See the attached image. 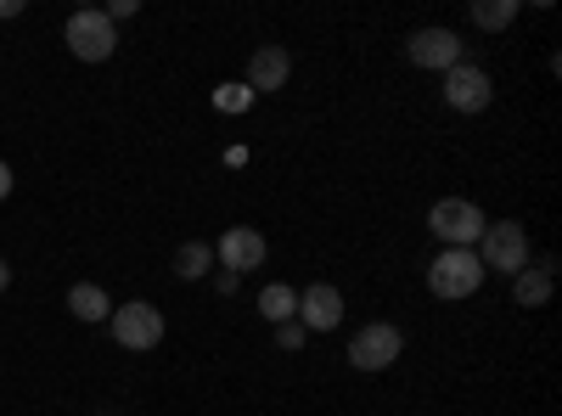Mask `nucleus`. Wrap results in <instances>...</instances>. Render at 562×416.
<instances>
[{"mask_svg": "<svg viewBox=\"0 0 562 416\" xmlns=\"http://www.w3.org/2000/svg\"><path fill=\"white\" fill-rule=\"evenodd\" d=\"M7 288H12V265H7V259H0V293H7Z\"/></svg>", "mask_w": 562, "mask_h": 416, "instance_id": "nucleus-22", "label": "nucleus"}, {"mask_svg": "<svg viewBox=\"0 0 562 416\" xmlns=\"http://www.w3.org/2000/svg\"><path fill=\"white\" fill-rule=\"evenodd\" d=\"M259 315L276 321V327H288V321H299V293H293L288 282H270V288L259 293Z\"/></svg>", "mask_w": 562, "mask_h": 416, "instance_id": "nucleus-14", "label": "nucleus"}, {"mask_svg": "<svg viewBox=\"0 0 562 416\" xmlns=\"http://www.w3.org/2000/svg\"><path fill=\"white\" fill-rule=\"evenodd\" d=\"M23 12V0H0V18H18Z\"/></svg>", "mask_w": 562, "mask_h": 416, "instance_id": "nucleus-21", "label": "nucleus"}, {"mask_svg": "<svg viewBox=\"0 0 562 416\" xmlns=\"http://www.w3.org/2000/svg\"><path fill=\"white\" fill-rule=\"evenodd\" d=\"M119 18H135V0H113V7H108V23H119Z\"/></svg>", "mask_w": 562, "mask_h": 416, "instance_id": "nucleus-19", "label": "nucleus"}, {"mask_svg": "<svg viewBox=\"0 0 562 416\" xmlns=\"http://www.w3.org/2000/svg\"><path fill=\"white\" fill-rule=\"evenodd\" d=\"M265 254H270V248H265V237H259L254 225H231L225 237L214 243V259H220L231 276H248V270H259V265H265Z\"/></svg>", "mask_w": 562, "mask_h": 416, "instance_id": "nucleus-9", "label": "nucleus"}, {"mask_svg": "<svg viewBox=\"0 0 562 416\" xmlns=\"http://www.w3.org/2000/svg\"><path fill=\"white\" fill-rule=\"evenodd\" d=\"M108 327H113L119 349H158L164 344V310L147 299H130L108 315Z\"/></svg>", "mask_w": 562, "mask_h": 416, "instance_id": "nucleus-2", "label": "nucleus"}, {"mask_svg": "<svg viewBox=\"0 0 562 416\" xmlns=\"http://www.w3.org/2000/svg\"><path fill=\"white\" fill-rule=\"evenodd\" d=\"M445 102L456 108V113H484L490 102H495V85H490V74L479 68V63H456L450 74H445Z\"/></svg>", "mask_w": 562, "mask_h": 416, "instance_id": "nucleus-7", "label": "nucleus"}, {"mask_svg": "<svg viewBox=\"0 0 562 416\" xmlns=\"http://www.w3.org/2000/svg\"><path fill=\"white\" fill-rule=\"evenodd\" d=\"M512 299L529 304V310H540V304L551 299V259L535 265V270H518V276H512Z\"/></svg>", "mask_w": 562, "mask_h": 416, "instance_id": "nucleus-13", "label": "nucleus"}, {"mask_svg": "<svg viewBox=\"0 0 562 416\" xmlns=\"http://www.w3.org/2000/svg\"><path fill=\"white\" fill-rule=\"evenodd\" d=\"M400 349H405L400 327H389V321H371V327H360L355 344H349V366H355V372H389V366L400 360Z\"/></svg>", "mask_w": 562, "mask_h": 416, "instance_id": "nucleus-6", "label": "nucleus"}, {"mask_svg": "<svg viewBox=\"0 0 562 416\" xmlns=\"http://www.w3.org/2000/svg\"><path fill=\"white\" fill-rule=\"evenodd\" d=\"M484 288V265L473 248H439V259L428 265V293L434 299H473Z\"/></svg>", "mask_w": 562, "mask_h": 416, "instance_id": "nucleus-1", "label": "nucleus"}, {"mask_svg": "<svg viewBox=\"0 0 562 416\" xmlns=\"http://www.w3.org/2000/svg\"><path fill=\"white\" fill-rule=\"evenodd\" d=\"M338 321H344V293L333 282H315L299 293V327L304 333H338Z\"/></svg>", "mask_w": 562, "mask_h": 416, "instance_id": "nucleus-10", "label": "nucleus"}, {"mask_svg": "<svg viewBox=\"0 0 562 416\" xmlns=\"http://www.w3.org/2000/svg\"><path fill=\"white\" fill-rule=\"evenodd\" d=\"M7 198H12V164L0 158V203H7Z\"/></svg>", "mask_w": 562, "mask_h": 416, "instance_id": "nucleus-20", "label": "nucleus"}, {"mask_svg": "<svg viewBox=\"0 0 562 416\" xmlns=\"http://www.w3.org/2000/svg\"><path fill=\"white\" fill-rule=\"evenodd\" d=\"M68 52L79 57V63H108L113 57V45H119V23H108V12H74L68 18Z\"/></svg>", "mask_w": 562, "mask_h": 416, "instance_id": "nucleus-5", "label": "nucleus"}, {"mask_svg": "<svg viewBox=\"0 0 562 416\" xmlns=\"http://www.w3.org/2000/svg\"><path fill=\"white\" fill-rule=\"evenodd\" d=\"M276 344H281V349H304V327H299V321H288V327L276 333Z\"/></svg>", "mask_w": 562, "mask_h": 416, "instance_id": "nucleus-17", "label": "nucleus"}, {"mask_svg": "<svg viewBox=\"0 0 562 416\" xmlns=\"http://www.w3.org/2000/svg\"><path fill=\"white\" fill-rule=\"evenodd\" d=\"M405 57L416 68H434V74H450L461 63V34L456 29H416L405 40Z\"/></svg>", "mask_w": 562, "mask_h": 416, "instance_id": "nucleus-8", "label": "nucleus"}, {"mask_svg": "<svg viewBox=\"0 0 562 416\" xmlns=\"http://www.w3.org/2000/svg\"><path fill=\"white\" fill-rule=\"evenodd\" d=\"M512 18H518V0H479V7H473V23H479V29H490V34H495V29H506Z\"/></svg>", "mask_w": 562, "mask_h": 416, "instance_id": "nucleus-16", "label": "nucleus"}, {"mask_svg": "<svg viewBox=\"0 0 562 416\" xmlns=\"http://www.w3.org/2000/svg\"><path fill=\"white\" fill-rule=\"evenodd\" d=\"M209 270H214V248L209 243H186L175 254V276H180V282H198V276H209Z\"/></svg>", "mask_w": 562, "mask_h": 416, "instance_id": "nucleus-15", "label": "nucleus"}, {"mask_svg": "<svg viewBox=\"0 0 562 416\" xmlns=\"http://www.w3.org/2000/svg\"><path fill=\"white\" fill-rule=\"evenodd\" d=\"M68 310L85 321V327H97V321L113 315V299H108L97 282H74V288H68Z\"/></svg>", "mask_w": 562, "mask_h": 416, "instance_id": "nucleus-12", "label": "nucleus"}, {"mask_svg": "<svg viewBox=\"0 0 562 416\" xmlns=\"http://www.w3.org/2000/svg\"><path fill=\"white\" fill-rule=\"evenodd\" d=\"M293 74V57L281 52V45H259V52L248 57V90H259V97H270V90H281Z\"/></svg>", "mask_w": 562, "mask_h": 416, "instance_id": "nucleus-11", "label": "nucleus"}, {"mask_svg": "<svg viewBox=\"0 0 562 416\" xmlns=\"http://www.w3.org/2000/svg\"><path fill=\"white\" fill-rule=\"evenodd\" d=\"M243 102H248V85H225V97H220V108H225V113H237Z\"/></svg>", "mask_w": 562, "mask_h": 416, "instance_id": "nucleus-18", "label": "nucleus"}, {"mask_svg": "<svg viewBox=\"0 0 562 416\" xmlns=\"http://www.w3.org/2000/svg\"><path fill=\"white\" fill-rule=\"evenodd\" d=\"M484 254H479V265H490V270H506V276H518V270H529V225H518V220H495V225H484Z\"/></svg>", "mask_w": 562, "mask_h": 416, "instance_id": "nucleus-3", "label": "nucleus"}, {"mask_svg": "<svg viewBox=\"0 0 562 416\" xmlns=\"http://www.w3.org/2000/svg\"><path fill=\"white\" fill-rule=\"evenodd\" d=\"M428 231H434L445 248H473L484 237V214L467 203V198H439L428 209Z\"/></svg>", "mask_w": 562, "mask_h": 416, "instance_id": "nucleus-4", "label": "nucleus"}]
</instances>
